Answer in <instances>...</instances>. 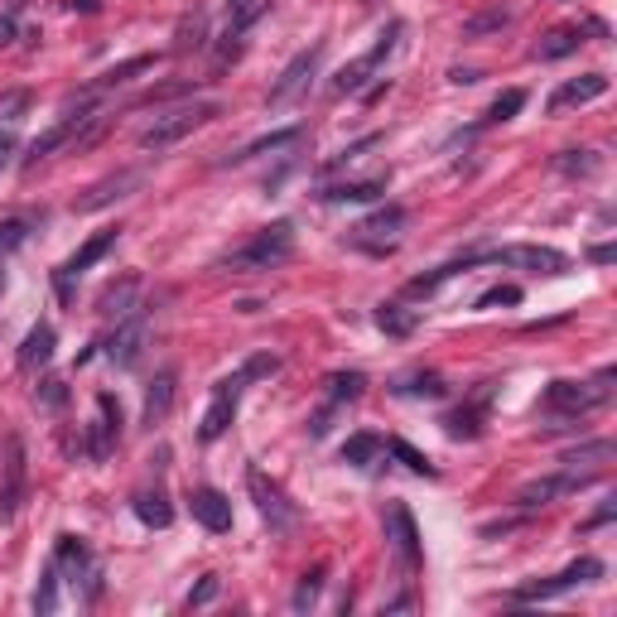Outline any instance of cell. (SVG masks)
<instances>
[{"instance_id": "cb8c5ba5", "label": "cell", "mask_w": 617, "mask_h": 617, "mask_svg": "<svg viewBox=\"0 0 617 617\" xmlns=\"http://www.w3.org/2000/svg\"><path fill=\"white\" fill-rule=\"evenodd\" d=\"M174 391H179V376L174 372H160L150 381V391H145V410H140V425L145 430H155L169 420V410H174Z\"/></svg>"}, {"instance_id": "30bf717a", "label": "cell", "mask_w": 617, "mask_h": 617, "mask_svg": "<svg viewBox=\"0 0 617 617\" xmlns=\"http://www.w3.org/2000/svg\"><path fill=\"white\" fill-rule=\"evenodd\" d=\"M121 434H126V410H121V396L97 391V420L87 425V458H92V463H107L111 449L121 444Z\"/></svg>"}, {"instance_id": "7bdbcfd3", "label": "cell", "mask_w": 617, "mask_h": 617, "mask_svg": "<svg viewBox=\"0 0 617 617\" xmlns=\"http://www.w3.org/2000/svg\"><path fill=\"white\" fill-rule=\"evenodd\" d=\"M29 227H34V217H5V222H0V251L25 246L29 242Z\"/></svg>"}, {"instance_id": "816d5d0a", "label": "cell", "mask_w": 617, "mask_h": 617, "mask_svg": "<svg viewBox=\"0 0 617 617\" xmlns=\"http://www.w3.org/2000/svg\"><path fill=\"white\" fill-rule=\"evenodd\" d=\"M25 92H15V97H5V102H0V116H10V111H25Z\"/></svg>"}, {"instance_id": "f546056e", "label": "cell", "mask_w": 617, "mask_h": 617, "mask_svg": "<svg viewBox=\"0 0 617 617\" xmlns=\"http://www.w3.org/2000/svg\"><path fill=\"white\" fill-rule=\"evenodd\" d=\"M295 140H304V126H285V131H270L261 135V140H251V145H242L237 155H227L222 164H246L256 160V155H270V150H285V145H295Z\"/></svg>"}, {"instance_id": "277c9868", "label": "cell", "mask_w": 617, "mask_h": 617, "mask_svg": "<svg viewBox=\"0 0 617 617\" xmlns=\"http://www.w3.org/2000/svg\"><path fill=\"white\" fill-rule=\"evenodd\" d=\"M603 401H608V391H603L598 381H550L545 396H540V410L560 420V425H550V430H579V420H584L589 410H598Z\"/></svg>"}, {"instance_id": "60d3db41", "label": "cell", "mask_w": 617, "mask_h": 617, "mask_svg": "<svg viewBox=\"0 0 617 617\" xmlns=\"http://www.w3.org/2000/svg\"><path fill=\"white\" fill-rule=\"evenodd\" d=\"M521 107H526V92H521V87H507V92L487 107L483 126H502V121H511V116H521Z\"/></svg>"}, {"instance_id": "ab89813d", "label": "cell", "mask_w": 617, "mask_h": 617, "mask_svg": "<svg viewBox=\"0 0 617 617\" xmlns=\"http://www.w3.org/2000/svg\"><path fill=\"white\" fill-rule=\"evenodd\" d=\"M58 569H54V560L44 564V574H39V589H34V613L39 617H49V613H58Z\"/></svg>"}, {"instance_id": "bcb514c9", "label": "cell", "mask_w": 617, "mask_h": 617, "mask_svg": "<svg viewBox=\"0 0 617 617\" xmlns=\"http://www.w3.org/2000/svg\"><path fill=\"white\" fill-rule=\"evenodd\" d=\"M497 304H521V290L516 285H492L487 295L473 299V309H497Z\"/></svg>"}, {"instance_id": "8992f818", "label": "cell", "mask_w": 617, "mask_h": 617, "mask_svg": "<svg viewBox=\"0 0 617 617\" xmlns=\"http://www.w3.org/2000/svg\"><path fill=\"white\" fill-rule=\"evenodd\" d=\"M401 29H405L401 20H391V25L381 29L372 49H367L362 58H352L348 68H343V73L333 78V97H362V92H367V82H372V73H376V68H381V63H386L391 54H396V44H401Z\"/></svg>"}, {"instance_id": "db71d44e", "label": "cell", "mask_w": 617, "mask_h": 617, "mask_svg": "<svg viewBox=\"0 0 617 617\" xmlns=\"http://www.w3.org/2000/svg\"><path fill=\"white\" fill-rule=\"evenodd\" d=\"M68 5H73V10H82V15H97V10H102V0H68Z\"/></svg>"}, {"instance_id": "74e56055", "label": "cell", "mask_w": 617, "mask_h": 617, "mask_svg": "<svg viewBox=\"0 0 617 617\" xmlns=\"http://www.w3.org/2000/svg\"><path fill=\"white\" fill-rule=\"evenodd\" d=\"M381 449H386L391 458H401V463L410 468V473H420V478H439V468H434V463H430L425 454H420L415 444H405V439H386Z\"/></svg>"}, {"instance_id": "484cf974", "label": "cell", "mask_w": 617, "mask_h": 617, "mask_svg": "<svg viewBox=\"0 0 617 617\" xmlns=\"http://www.w3.org/2000/svg\"><path fill=\"white\" fill-rule=\"evenodd\" d=\"M131 511H135V516H140V521H145V526H150V531H164V526L174 521V507H169V492H164L160 483H155V487H140V492H135V497H131Z\"/></svg>"}, {"instance_id": "d6a6232c", "label": "cell", "mask_w": 617, "mask_h": 617, "mask_svg": "<svg viewBox=\"0 0 617 617\" xmlns=\"http://www.w3.org/2000/svg\"><path fill=\"white\" fill-rule=\"evenodd\" d=\"M140 275H126L121 285H107L102 290V314H111V319H121V314H131L135 304H140Z\"/></svg>"}, {"instance_id": "8d00e7d4", "label": "cell", "mask_w": 617, "mask_h": 617, "mask_svg": "<svg viewBox=\"0 0 617 617\" xmlns=\"http://www.w3.org/2000/svg\"><path fill=\"white\" fill-rule=\"evenodd\" d=\"M555 169L569 174V179H593L603 169V160H598V150H564L560 160H555Z\"/></svg>"}, {"instance_id": "4316f807", "label": "cell", "mask_w": 617, "mask_h": 617, "mask_svg": "<svg viewBox=\"0 0 617 617\" xmlns=\"http://www.w3.org/2000/svg\"><path fill=\"white\" fill-rule=\"evenodd\" d=\"M391 188V174H372V179H352V184L323 188V203H372Z\"/></svg>"}, {"instance_id": "1f68e13d", "label": "cell", "mask_w": 617, "mask_h": 617, "mask_svg": "<svg viewBox=\"0 0 617 617\" xmlns=\"http://www.w3.org/2000/svg\"><path fill=\"white\" fill-rule=\"evenodd\" d=\"M613 454H617V444H613V439H589V444L569 449V454H564L560 463H564V468H579V463H584V473H598V468H603V463H608Z\"/></svg>"}, {"instance_id": "7dc6e473", "label": "cell", "mask_w": 617, "mask_h": 617, "mask_svg": "<svg viewBox=\"0 0 617 617\" xmlns=\"http://www.w3.org/2000/svg\"><path fill=\"white\" fill-rule=\"evenodd\" d=\"M217 589H222V584H217V574H203V579H198V589L188 593V608H208V603L217 598Z\"/></svg>"}, {"instance_id": "ac0fdd59", "label": "cell", "mask_w": 617, "mask_h": 617, "mask_svg": "<svg viewBox=\"0 0 617 617\" xmlns=\"http://www.w3.org/2000/svg\"><path fill=\"white\" fill-rule=\"evenodd\" d=\"M492 396H497V386H492V381H483V386H478L468 401L458 405V410H449V415L439 420V425H444V434H449V439H468V444H473V439H483L487 405H492Z\"/></svg>"}, {"instance_id": "3957f363", "label": "cell", "mask_w": 617, "mask_h": 617, "mask_svg": "<svg viewBox=\"0 0 617 617\" xmlns=\"http://www.w3.org/2000/svg\"><path fill=\"white\" fill-rule=\"evenodd\" d=\"M213 116H222V107L217 102H188V107H174V111H164V116H155L145 131H140V150L145 155H164L169 145H179L184 135H193L198 126H208Z\"/></svg>"}, {"instance_id": "836d02e7", "label": "cell", "mask_w": 617, "mask_h": 617, "mask_svg": "<svg viewBox=\"0 0 617 617\" xmlns=\"http://www.w3.org/2000/svg\"><path fill=\"white\" fill-rule=\"evenodd\" d=\"M150 68H155V54H135V58H126V63H116V68H107L102 78L92 82V92H111V87H121V82L140 78V73H150Z\"/></svg>"}, {"instance_id": "11a10c76", "label": "cell", "mask_w": 617, "mask_h": 617, "mask_svg": "<svg viewBox=\"0 0 617 617\" xmlns=\"http://www.w3.org/2000/svg\"><path fill=\"white\" fill-rule=\"evenodd\" d=\"M0 295H5V270H0Z\"/></svg>"}, {"instance_id": "ffe728a7", "label": "cell", "mask_w": 617, "mask_h": 617, "mask_svg": "<svg viewBox=\"0 0 617 617\" xmlns=\"http://www.w3.org/2000/svg\"><path fill=\"white\" fill-rule=\"evenodd\" d=\"M603 92H608V78H603V73H584V78L560 82V87L550 92L545 111H550V116H560V111H569V107H589V102H598Z\"/></svg>"}, {"instance_id": "d4e9b609", "label": "cell", "mask_w": 617, "mask_h": 617, "mask_svg": "<svg viewBox=\"0 0 617 617\" xmlns=\"http://www.w3.org/2000/svg\"><path fill=\"white\" fill-rule=\"evenodd\" d=\"M391 396H405V401H444L449 396V381L439 372H405V376H396L391 381Z\"/></svg>"}, {"instance_id": "83f0119b", "label": "cell", "mask_w": 617, "mask_h": 617, "mask_svg": "<svg viewBox=\"0 0 617 617\" xmlns=\"http://www.w3.org/2000/svg\"><path fill=\"white\" fill-rule=\"evenodd\" d=\"M198 49H208V15H203V5L184 10V20L174 29V54H198Z\"/></svg>"}, {"instance_id": "681fc988", "label": "cell", "mask_w": 617, "mask_h": 617, "mask_svg": "<svg viewBox=\"0 0 617 617\" xmlns=\"http://www.w3.org/2000/svg\"><path fill=\"white\" fill-rule=\"evenodd\" d=\"M449 82H458V87H473V82H483V73H478V68H449Z\"/></svg>"}, {"instance_id": "8fae6325", "label": "cell", "mask_w": 617, "mask_h": 617, "mask_svg": "<svg viewBox=\"0 0 617 617\" xmlns=\"http://www.w3.org/2000/svg\"><path fill=\"white\" fill-rule=\"evenodd\" d=\"M593 579H603V560L584 555V560L564 564L555 579H536V584H521V589L511 593V598H516V603H545V598H560V593L579 589V584H593Z\"/></svg>"}, {"instance_id": "5b68a950", "label": "cell", "mask_w": 617, "mask_h": 617, "mask_svg": "<svg viewBox=\"0 0 617 617\" xmlns=\"http://www.w3.org/2000/svg\"><path fill=\"white\" fill-rule=\"evenodd\" d=\"M246 487H251V502L261 511V521L270 526V536H295L304 516H299V507L285 497V487L275 483V478H266L261 468H246Z\"/></svg>"}, {"instance_id": "9a60e30c", "label": "cell", "mask_w": 617, "mask_h": 617, "mask_svg": "<svg viewBox=\"0 0 617 617\" xmlns=\"http://www.w3.org/2000/svg\"><path fill=\"white\" fill-rule=\"evenodd\" d=\"M598 473H584V468H560V473H550V478H536V483H526L516 492V507L521 511H536V507H550L555 497H569V492H579V487H589Z\"/></svg>"}, {"instance_id": "7c38bea8", "label": "cell", "mask_w": 617, "mask_h": 617, "mask_svg": "<svg viewBox=\"0 0 617 617\" xmlns=\"http://www.w3.org/2000/svg\"><path fill=\"white\" fill-rule=\"evenodd\" d=\"M323 49L328 44H309L304 54H295L290 63H285V73H280V82L270 87V107H290V102H299L304 92H309V82L319 78V63H323Z\"/></svg>"}, {"instance_id": "5bb4252c", "label": "cell", "mask_w": 617, "mask_h": 617, "mask_svg": "<svg viewBox=\"0 0 617 617\" xmlns=\"http://www.w3.org/2000/svg\"><path fill=\"white\" fill-rule=\"evenodd\" d=\"M242 386H246L242 372L222 376V381L213 386V405H208V415H203V425H198V439H203V444H213V439H222V434L232 430L237 405H242Z\"/></svg>"}, {"instance_id": "4fadbf2b", "label": "cell", "mask_w": 617, "mask_h": 617, "mask_svg": "<svg viewBox=\"0 0 617 617\" xmlns=\"http://www.w3.org/2000/svg\"><path fill=\"white\" fill-rule=\"evenodd\" d=\"M401 232H405V208L401 203H386V208H376L372 217H362L352 227V242L362 251H372V256H386L391 246L401 242Z\"/></svg>"}, {"instance_id": "52a82bcc", "label": "cell", "mask_w": 617, "mask_h": 617, "mask_svg": "<svg viewBox=\"0 0 617 617\" xmlns=\"http://www.w3.org/2000/svg\"><path fill=\"white\" fill-rule=\"evenodd\" d=\"M145 338H150V304H135L131 314H121L116 328H111V338L102 343L111 357V367H121V372H135L140 367V357H145Z\"/></svg>"}, {"instance_id": "e575fe53", "label": "cell", "mask_w": 617, "mask_h": 617, "mask_svg": "<svg viewBox=\"0 0 617 617\" xmlns=\"http://www.w3.org/2000/svg\"><path fill=\"white\" fill-rule=\"evenodd\" d=\"M507 25H511L507 5H487L473 20H463V39H483V34H497V29H507Z\"/></svg>"}, {"instance_id": "4dcf8cb0", "label": "cell", "mask_w": 617, "mask_h": 617, "mask_svg": "<svg viewBox=\"0 0 617 617\" xmlns=\"http://www.w3.org/2000/svg\"><path fill=\"white\" fill-rule=\"evenodd\" d=\"M579 44H584V29H550L545 39H540L531 54L540 58V63H555V58H569V54H579Z\"/></svg>"}, {"instance_id": "e0dca14e", "label": "cell", "mask_w": 617, "mask_h": 617, "mask_svg": "<svg viewBox=\"0 0 617 617\" xmlns=\"http://www.w3.org/2000/svg\"><path fill=\"white\" fill-rule=\"evenodd\" d=\"M386 540L396 545V560H401L405 574H415L420 560H425V545H420V526H415V516L405 502H391L386 507Z\"/></svg>"}, {"instance_id": "f1b7e54d", "label": "cell", "mask_w": 617, "mask_h": 617, "mask_svg": "<svg viewBox=\"0 0 617 617\" xmlns=\"http://www.w3.org/2000/svg\"><path fill=\"white\" fill-rule=\"evenodd\" d=\"M376 328L386 333V338H410L415 328H420V309H405V304H376Z\"/></svg>"}, {"instance_id": "9c48e42d", "label": "cell", "mask_w": 617, "mask_h": 617, "mask_svg": "<svg viewBox=\"0 0 617 617\" xmlns=\"http://www.w3.org/2000/svg\"><path fill=\"white\" fill-rule=\"evenodd\" d=\"M54 569H58V579H68L73 589L87 584V598L102 593V569H97V560H92V550H87V540L82 536H58L54 540Z\"/></svg>"}, {"instance_id": "603a6c76", "label": "cell", "mask_w": 617, "mask_h": 617, "mask_svg": "<svg viewBox=\"0 0 617 617\" xmlns=\"http://www.w3.org/2000/svg\"><path fill=\"white\" fill-rule=\"evenodd\" d=\"M116 242H121V227H102V232H92V237H87V242H82L78 251H73V256H68V261H63L58 270H63L68 280H78L82 270L97 266V261H102V256H107Z\"/></svg>"}, {"instance_id": "44dd1931", "label": "cell", "mask_w": 617, "mask_h": 617, "mask_svg": "<svg viewBox=\"0 0 617 617\" xmlns=\"http://www.w3.org/2000/svg\"><path fill=\"white\" fill-rule=\"evenodd\" d=\"M188 507H193V521H198L203 531H213V536H227V531H232V502H227L217 487H198Z\"/></svg>"}, {"instance_id": "7402d4cb", "label": "cell", "mask_w": 617, "mask_h": 617, "mask_svg": "<svg viewBox=\"0 0 617 617\" xmlns=\"http://www.w3.org/2000/svg\"><path fill=\"white\" fill-rule=\"evenodd\" d=\"M54 348H58V333H54V323H34L25 333V343H20V357H15V367L20 372H39V367H49L54 362Z\"/></svg>"}, {"instance_id": "ba28073f", "label": "cell", "mask_w": 617, "mask_h": 617, "mask_svg": "<svg viewBox=\"0 0 617 617\" xmlns=\"http://www.w3.org/2000/svg\"><path fill=\"white\" fill-rule=\"evenodd\" d=\"M478 261H492V266H516V270H526V275H569V266H574L564 251H555V246H540V242L478 251Z\"/></svg>"}, {"instance_id": "c3c4849f", "label": "cell", "mask_w": 617, "mask_h": 617, "mask_svg": "<svg viewBox=\"0 0 617 617\" xmlns=\"http://www.w3.org/2000/svg\"><path fill=\"white\" fill-rule=\"evenodd\" d=\"M589 261H593V266H613V261H617V246H613V242L589 246Z\"/></svg>"}, {"instance_id": "f35d334b", "label": "cell", "mask_w": 617, "mask_h": 617, "mask_svg": "<svg viewBox=\"0 0 617 617\" xmlns=\"http://www.w3.org/2000/svg\"><path fill=\"white\" fill-rule=\"evenodd\" d=\"M367 391V372H333L328 376V401L333 405H348Z\"/></svg>"}, {"instance_id": "f5cc1de1", "label": "cell", "mask_w": 617, "mask_h": 617, "mask_svg": "<svg viewBox=\"0 0 617 617\" xmlns=\"http://www.w3.org/2000/svg\"><path fill=\"white\" fill-rule=\"evenodd\" d=\"M5 44H15V15L0 20V49H5Z\"/></svg>"}, {"instance_id": "f6af8a7d", "label": "cell", "mask_w": 617, "mask_h": 617, "mask_svg": "<svg viewBox=\"0 0 617 617\" xmlns=\"http://www.w3.org/2000/svg\"><path fill=\"white\" fill-rule=\"evenodd\" d=\"M275 372H280V357L275 352H256V357H246V367H242L246 381H261V376H275Z\"/></svg>"}, {"instance_id": "ee69618b", "label": "cell", "mask_w": 617, "mask_h": 617, "mask_svg": "<svg viewBox=\"0 0 617 617\" xmlns=\"http://www.w3.org/2000/svg\"><path fill=\"white\" fill-rule=\"evenodd\" d=\"M34 396H39V405H44V410H63V405H68V386H63L58 376H49V381H39V391H34Z\"/></svg>"}, {"instance_id": "b9f144b4", "label": "cell", "mask_w": 617, "mask_h": 617, "mask_svg": "<svg viewBox=\"0 0 617 617\" xmlns=\"http://www.w3.org/2000/svg\"><path fill=\"white\" fill-rule=\"evenodd\" d=\"M319 593H323V569H309V574L299 579V589H295V598H290V608H295V613H309V608L319 603Z\"/></svg>"}, {"instance_id": "7a4b0ae2", "label": "cell", "mask_w": 617, "mask_h": 617, "mask_svg": "<svg viewBox=\"0 0 617 617\" xmlns=\"http://www.w3.org/2000/svg\"><path fill=\"white\" fill-rule=\"evenodd\" d=\"M107 111V92H82L78 102H68V107L58 111V121L49 126V131H39L34 140H29V150H25V160H20V169H34V164H44L49 155H58L63 145H78V135L97 121Z\"/></svg>"}, {"instance_id": "6da1fadb", "label": "cell", "mask_w": 617, "mask_h": 617, "mask_svg": "<svg viewBox=\"0 0 617 617\" xmlns=\"http://www.w3.org/2000/svg\"><path fill=\"white\" fill-rule=\"evenodd\" d=\"M290 256H295V222L275 217L251 242H242L227 256H217V270H227V275H261V270H280Z\"/></svg>"}, {"instance_id": "2e32d148", "label": "cell", "mask_w": 617, "mask_h": 617, "mask_svg": "<svg viewBox=\"0 0 617 617\" xmlns=\"http://www.w3.org/2000/svg\"><path fill=\"white\" fill-rule=\"evenodd\" d=\"M140 184H145L140 169H116V174H107V179H97V184L82 188L78 198H73V213H102V208H111V203L131 198Z\"/></svg>"}, {"instance_id": "f907efd6", "label": "cell", "mask_w": 617, "mask_h": 617, "mask_svg": "<svg viewBox=\"0 0 617 617\" xmlns=\"http://www.w3.org/2000/svg\"><path fill=\"white\" fill-rule=\"evenodd\" d=\"M15 150H20V145H15V135H10V131H0V169H5L10 160H15Z\"/></svg>"}, {"instance_id": "d590c367", "label": "cell", "mask_w": 617, "mask_h": 617, "mask_svg": "<svg viewBox=\"0 0 617 617\" xmlns=\"http://www.w3.org/2000/svg\"><path fill=\"white\" fill-rule=\"evenodd\" d=\"M376 454H381V434L376 430H357V434H348V444H343V463H352V468H367Z\"/></svg>"}, {"instance_id": "d6986e66", "label": "cell", "mask_w": 617, "mask_h": 617, "mask_svg": "<svg viewBox=\"0 0 617 617\" xmlns=\"http://www.w3.org/2000/svg\"><path fill=\"white\" fill-rule=\"evenodd\" d=\"M5 483H0V516L15 521L20 516V502H25V439L10 430L5 434Z\"/></svg>"}]
</instances>
